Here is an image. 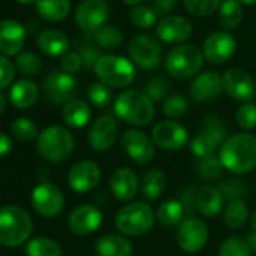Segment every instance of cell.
<instances>
[{
	"label": "cell",
	"instance_id": "7bdbcfd3",
	"mask_svg": "<svg viewBox=\"0 0 256 256\" xmlns=\"http://www.w3.org/2000/svg\"><path fill=\"white\" fill-rule=\"evenodd\" d=\"M16 70L20 71L24 76H36L42 70V62L41 59L30 52L20 53L16 59Z\"/></svg>",
	"mask_w": 256,
	"mask_h": 256
},
{
	"label": "cell",
	"instance_id": "2e32d148",
	"mask_svg": "<svg viewBox=\"0 0 256 256\" xmlns=\"http://www.w3.org/2000/svg\"><path fill=\"white\" fill-rule=\"evenodd\" d=\"M223 90L234 100L250 102L254 98L256 88L252 76L241 68H230L222 76Z\"/></svg>",
	"mask_w": 256,
	"mask_h": 256
},
{
	"label": "cell",
	"instance_id": "ba28073f",
	"mask_svg": "<svg viewBox=\"0 0 256 256\" xmlns=\"http://www.w3.org/2000/svg\"><path fill=\"white\" fill-rule=\"evenodd\" d=\"M30 202L40 216L52 218L62 212L65 206V196L58 186L44 181L32 190Z\"/></svg>",
	"mask_w": 256,
	"mask_h": 256
},
{
	"label": "cell",
	"instance_id": "11a10c76",
	"mask_svg": "<svg viewBox=\"0 0 256 256\" xmlns=\"http://www.w3.org/2000/svg\"><path fill=\"white\" fill-rule=\"evenodd\" d=\"M6 104H8V100H6V96L0 92V114H2L4 112H5V108H6Z\"/></svg>",
	"mask_w": 256,
	"mask_h": 256
},
{
	"label": "cell",
	"instance_id": "91938a15",
	"mask_svg": "<svg viewBox=\"0 0 256 256\" xmlns=\"http://www.w3.org/2000/svg\"><path fill=\"white\" fill-rule=\"evenodd\" d=\"M240 4H242V5H253V4H256V0H240Z\"/></svg>",
	"mask_w": 256,
	"mask_h": 256
},
{
	"label": "cell",
	"instance_id": "52a82bcc",
	"mask_svg": "<svg viewBox=\"0 0 256 256\" xmlns=\"http://www.w3.org/2000/svg\"><path fill=\"white\" fill-rule=\"evenodd\" d=\"M204 53L192 44H181L166 56V70L175 78H190L202 70Z\"/></svg>",
	"mask_w": 256,
	"mask_h": 256
},
{
	"label": "cell",
	"instance_id": "ee69618b",
	"mask_svg": "<svg viewBox=\"0 0 256 256\" xmlns=\"http://www.w3.org/2000/svg\"><path fill=\"white\" fill-rule=\"evenodd\" d=\"M128 16H130L132 24L140 29H148L157 22V14L152 11V8L144 5H136L134 8H132Z\"/></svg>",
	"mask_w": 256,
	"mask_h": 256
},
{
	"label": "cell",
	"instance_id": "b9f144b4",
	"mask_svg": "<svg viewBox=\"0 0 256 256\" xmlns=\"http://www.w3.org/2000/svg\"><path fill=\"white\" fill-rule=\"evenodd\" d=\"M188 112V100L184 95H170L163 102V114L172 120L182 118Z\"/></svg>",
	"mask_w": 256,
	"mask_h": 256
},
{
	"label": "cell",
	"instance_id": "680465c9",
	"mask_svg": "<svg viewBox=\"0 0 256 256\" xmlns=\"http://www.w3.org/2000/svg\"><path fill=\"white\" fill-rule=\"evenodd\" d=\"M18 4H23V5H30V4H36V0H17Z\"/></svg>",
	"mask_w": 256,
	"mask_h": 256
},
{
	"label": "cell",
	"instance_id": "f546056e",
	"mask_svg": "<svg viewBox=\"0 0 256 256\" xmlns=\"http://www.w3.org/2000/svg\"><path fill=\"white\" fill-rule=\"evenodd\" d=\"M166 186H168L166 174L162 169H151L144 175L140 182V190L146 199L156 200L164 193Z\"/></svg>",
	"mask_w": 256,
	"mask_h": 256
},
{
	"label": "cell",
	"instance_id": "7a4b0ae2",
	"mask_svg": "<svg viewBox=\"0 0 256 256\" xmlns=\"http://www.w3.org/2000/svg\"><path fill=\"white\" fill-rule=\"evenodd\" d=\"M113 108L119 119L134 126L150 125L156 116L154 101L144 90L138 89H126L119 94Z\"/></svg>",
	"mask_w": 256,
	"mask_h": 256
},
{
	"label": "cell",
	"instance_id": "5b68a950",
	"mask_svg": "<svg viewBox=\"0 0 256 256\" xmlns=\"http://www.w3.org/2000/svg\"><path fill=\"white\" fill-rule=\"evenodd\" d=\"M36 148L40 156L47 162L62 163L68 160L74 151V136L65 126L52 125L40 133Z\"/></svg>",
	"mask_w": 256,
	"mask_h": 256
},
{
	"label": "cell",
	"instance_id": "5bb4252c",
	"mask_svg": "<svg viewBox=\"0 0 256 256\" xmlns=\"http://www.w3.org/2000/svg\"><path fill=\"white\" fill-rule=\"evenodd\" d=\"M108 16L110 8L106 0H83L76 10V23L82 30L94 34L104 26Z\"/></svg>",
	"mask_w": 256,
	"mask_h": 256
},
{
	"label": "cell",
	"instance_id": "7dc6e473",
	"mask_svg": "<svg viewBox=\"0 0 256 256\" xmlns=\"http://www.w3.org/2000/svg\"><path fill=\"white\" fill-rule=\"evenodd\" d=\"M236 124L244 130H253L256 128V104L253 102H242L235 113Z\"/></svg>",
	"mask_w": 256,
	"mask_h": 256
},
{
	"label": "cell",
	"instance_id": "d4e9b609",
	"mask_svg": "<svg viewBox=\"0 0 256 256\" xmlns=\"http://www.w3.org/2000/svg\"><path fill=\"white\" fill-rule=\"evenodd\" d=\"M223 196L214 186H202L196 190V210L204 217H216L223 208Z\"/></svg>",
	"mask_w": 256,
	"mask_h": 256
},
{
	"label": "cell",
	"instance_id": "681fc988",
	"mask_svg": "<svg viewBox=\"0 0 256 256\" xmlns=\"http://www.w3.org/2000/svg\"><path fill=\"white\" fill-rule=\"evenodd\" d=\"M82 65H83V60H82V56L78 53H66L60 60L62 71L68 72V74L77 72L82 68Z\"/></svg>",
	"mask_w": 256,
	"mask_h": 256
},
{
	"label": "cell",
	"instance_id": "484cf974",
	"mask_svg": "<svg viewBox=\"0 0 256 256\" xmlns=\"http://www.w3.org/2000/svg\"><path fill=\"white\" fill-rule=\"evenodd\" d=\"M38 47L47 56H52V58L65 56L70 48V41L65 34L56 29H47L40 34Z\"/></svg>",
	"mask_w": 256,
	"mask_h": 256
},
{
	"label": "cell",
	"instance_id": "603a6c76",
	"mask_svg": "<svg viewBox=\"0 0 256 256\" xmlns=\"http://www.w3.org/2000/svg\"><path fill=\"white\" fill-rule=\"evenodd\" d=\"M192 23L181 16H168L157 26V35L162 41L169 44H180L192 36Z\"/></svg>",
	"mask_w": 256,
	"mask_h": 256
},
{
	"label": "cell",
	"instance_id": "3957f363",
	"mask_svg": "<svg viewBox=\"0 0 256 256\" xmlns=\"http://www.w3.org/2000/svg\"><path fill=\"white\" fill-rule=\"evenodd\" d=\"M32 230L34 220L26 210L17 205L0 208V246L17 247L29 240Z\"/></svg>",
	"mask_w": 256,
	"mask_h": 256
},
{
	"label": "cell",
	"instance_id": "9a60e30c",
	"mask_svg": "<svg viewBox=\"0 0 256 256\" xmlns=\"http://www.w3.org/2000/svg\"><path fill=\"white\" fill-rule=\"evenodd\" d=\"M77 82L72 74L64 71H52L44 82V94L53 104H68L74 100Z\"/></svg>",
	"mask_w": 256,
	"mask_h": 256
},
{
	"label": "cell",
	"instance_id": "4316f807",
	"mask_svg": "<svg viewBox=\"0 0 256 256\" xmlns=\"http://www.w3.org/2000/svg\"><path fill=\"white\" fill-rule=\"evenodd\" d=\"M38 100V86L28 78H22L11 86L10 101L17 108H29Z\"/></svg>",
	"mask_w": 256,
	"mask_h": 256
},
{
	"label": "cell",
	"instance_id": "816d5d0a",
	"mask_svg": "<svg viewBox=\"0 0 256 256\" xmlns=\"http://www.w3.org/2000/svg\"><path fill=\"white\" fill-rule=\"evenodd\" d=\"M176 6V0H154L152 2V11L157 16H166L170 11H174Z\"/></svg>",
	"mask_w": 256,
	"mask_h": 256
},
{
	"label": "cell",
	"instance_id": "8fae6325",
	"mask_svg": "<svg viewBox=\"0 0 256 256\" xmlns=\"http://www.w3.org/2000/svg\"><path fill=\"white\" fill-rule=\"evenodd\" d=\"M151 138L156 146L164 151H178L188 144L187 128L182 124L172 119L157 122L152 126Z\"/></svg>",
	"mask_w": 256,
	"mask_h": 256
},
{
	"label": "cell",
	"instance_id": "db71d44e",
	"mask_svg": "<svg viewBox=\"0 0 256 256\" xmlns=\"http://www.w3.org/2000/svg\"><path fill=\"white\" fill-rule=\"evenodd\" d=\"M246 241H247V244H248L250 250L256 253V232H254V230H252V232H248V234H247Z\"/></svg>",
	"mask_w": 256,
	"mask_h": 256
},
{
	"label": "cell",
	"instance_id": "6da1fadb",
	"mask_svg": "<svg viewBox=\"0 0 256 256\" xmlns=\"http://www.w3.org/2000/svg\"><path fill=\"white\" fill-rule=\"evenodd\" d=\"M218 158L226 170L234 175H246L256 169V136L236 133L226 139L218 150Z\"/></svg>",
	"mask_w": 256,
	"mask_h": 256
},
{
	"label": "cell",
	"instance_id": "60d3db41",
	"mask_svg": "<svg viewBox=\"0 0 256 256\" xmlns=\"http://www.w3.org/2000/svg\"><path fill=\"white\" fill-rule=\"evenodd\" d=\"M11 132L12 134L18 139V140H23V142H29V140H34V139H38V128L35 125V122L29 118H17L12 125H11Z\"/></svg>",
	"mask_w": 256,
	"mask_h": 256
},
{
	"label": "cell",
	"instance_id": "d6a6232c",
	"mask_svg": "<svg viewBox=\"0 0 256 256\" xmlns=\"http://www.w3.org/2000/svg\"><path fill=\"white\" fill-rule=\"evenodd\" d=\"M242 22V10L240 0H223L218 8V23L226 30L236 29Z\"/></svg>",
	"mask_w": 256,
	"mask_h": 256
},
{
	"label": "cell",
	"instance_id": "4dcf8cb0",
	"mask_svg": "<svg viewBox=\"0 0 256 256\" xmlns=\"http://www.w3.org/2000/svg\"><path fill=\"white\" fill-rule=\"evenodd\" d=\"M184 216L186 210L180 199H166L158 205L156 211V220H158V223H162L163 226L181 224Z\"/></svg>",
	"mask_w": 256,
	"mask_h": 256
},
{
	"label": "cell",
	"instance_id": "44dd1931",
	"mask_svg": "<svg viewBox=\"0 0 256 256\" xmlns=\"http://www.w3.org/2000/svg\"><path fill=\"white\" fill-rule=\"evenodd\" d=\"M223 90L222 76L214 71H206L194 77L190 86V96L196 102H212Z\"/></svg>",
	"mask_w": 256,
	"mask_h": 256
},
{
	"label": "cell",
	"instance_id": "d590c367",
	"mask_svg": "<svg viewBox=\"0 0 256 256\" xmlns=\"http://www.w3.org/2000/svg\"><path fill=\"white\" fill-rule=\"evenodd\" d=\"M223 164L217 156H210L198 162V175L206 182H216L223 176Z\"/></svg>",
	"mask_w": 256,
	"mask_h": 256
},
{
	"label": "cell",
	"instance_id": "1f68e13d",
	"mask_svg": "<svg viewBox=\"0 0 256 256\" xmlns=\"http://www.w3.org/2000/svg\"><path fill=\"white\" fill-rule=\"evenodd\" d=\"M222 148V142L214 138L211 133L200 128V132L190 140V151L194 157L205 158L210 156H216V151Z\"/></svg>",
	"mask_w": 256,
	"mask_h": 256
},
{
	"label": "cell",
	"instance_id": "d6986e66",
	"mask_svg": "<svg viewBox=\"0 0 256 256\" xmlns=\"http://www.w3.org/2000/svg\"><path fill=\"white\" fill-rule=\"evenodd\" d=\"M236 50V41L229 32H212L204 42V58L211 64L228 62Z\"/></svg>",
	"mask_w": 256,
	"mask_h": 256
},
{
	"label": "cell",
	"instance_id": "83f0119b",
	"mask_svg": "<svg viewBox=\"0 0 256 256\" xmlns=\"http://www.w3.org/2000/svg\"><path fill=\"white\" fill-rule=\"evenodd\" d=\"M92 116V110L86 101L82 100H72L68 104H65L62 110L64 122L71 128H83L89 124Z\"/></svg>",
	"mask_w": 256,
	"mask_h": 256
},
{
	"label": "cell",
	"instance_id": "c3c4849f",
	"mask_svg": "<svg viewBox=\"0 0 256 256\" xmlns=\"http://www.w3.org/2000/svg\"><path fill=\"white\" fill-rule=\"evenodd\" d=\"M16 77V65L4 54H0V89L8 88Z\"/></svg>",
	"mask_w": 256,
	"mask_h": 256
},
{
	"label": "cell",
	"instance_id": "7c38bea8",
	"mask_svg": "<svg viewBox=\"0 0 256 256\" xmlns=\"http://www.w3.org/2000/svg\"><path fill=\"white\" fill-rule=\"evenodd\" d=\"M128 54L139 68L154 70L162 60V46L150 35H136L128 44Z\"/></svg>",
	"mask_w": 256,
	"mask_h": 256
},
{
	"label": "cell",
	"instance_id": "9f6ffc18",
	"mask_svg": "<svg viewBox=\"0 0 256 256\" xmlns=\"http://www.w3.org/2000/svg\"><path fill=\"white\" fill-rule=\"evenodd\" d=\"M248 222H250V228H252V230H254V232H256V210L250 214Z\"/></svg>",
	"mask_w": 256,
	"mask_h": 256
},
{
	"label": "cell",
	"instance_id": "f35d334b",
	"mask_svg": "<svg viewBox=\"0 0 256 256\" xmlns=\"http://www.w3.org/2000/svg\"><path fill=\"white\" fill-rule=\"evenodd\" d=\"M252 250L246 241V238L232 235L228 236L218 247L217 256H250Z\"/></svg>",
	"mask_w": 256,
	"mask_h": 256
},
{
	"label": "cell",
	"instance_id": "ab89813d",
	"mask_svg": "<svg viewBox=\"0 0 256 256\" xmlns=\"http://www.w3.org/2000/svg\"><path fill=\"white\" fill-rule=\"evenodd\" d=\"M88 100L92 106L98 107V108H106L107 106H110V102L113 101V94H112V88H108L107 84L101 83V82H95L88 88Z\"/></svg>",
	"mask_w": 256,
	"mask_h": 256
},
{
	"label": "cell",
	"instance_id": "e575fe53",
	"mask_svg": "<svg viewBox=\"0 0 256 256\" xmlns=\"http://www.w3.org/2000/svg\"><path fill=\"white\" fill-rule=\"evenodd\" d=\"M62 246L52 238L38 236L28 242L26 256H62Z\"/></svg>",
	"mask_w": 256,
	"mask_h": 256
},
{
	"label": "cell",
	"instance_id": "e0dca14e",
	"mask_svg": "<svg viewBox=\"0 0 256 256\" xmlns=\"http://www.w3.org/2000/svg\"><path fill=\"white\" fill-rule=\"evenodd\" d=\"M68 186L77 193L92 192L101 181V168L90 160H82L72 164L66 176Z\"/></svg>",
	"mask_w": 256,
	"mask_h": 256
},
{
	"label": "cell",
	"instance_id": "277c9868",
	"mask_svg": "<svg viewBox=\"0 0 256 256\" xmlns=\"http://www.w3.org/2000/svg\"><path fill=\"white\" fill-rule=\"evenodd\" d=\"M156 223V211L142 200L122 206L114 217V226L124 236H140L148 234Z\"/></svg>",
	"mask_w": 256,
	"mask_h": 256
},
{
	"label": "cell",
	"instance_id": "bcb514c9",
	"mask_svg": "<svg viewBox=\"0 0 256 256\" xmlns=\"http://www.w3.org/2000/svg\"><path fill=\"white\" fill-rule=\"evenodd\" d=\"M220 5V0H184L186 10L194 17L211 16Z\"/></svg>",
	"mask_w": 256,
	"mask_h": 256
},
{
	"label": "cell",
	"instance_id": "74e56055",
	"mask_svg": "<svg viewBox=\"0 0 256 256\" xmlns=\"http://www.w3.org/2000/svg\"><path fill=\"white\" fill-rule=\"evenodd\" d=\"M124 35L114 26H102L94 32V41L101 48H118L122 44Z\"/></svg>",
	"mask_w": 256,
	"mask_h": 256
},
{
	"label": "cell",
	"instance_id": "30bf717a",
	"mask_svg": "<svg viewBox=\"0 0 256 256\" xmlns=\"http://www.w3.org/2000/svg\"><path fill=\"white\" fill-rule=\"evenodd\" d=\"M210 238L208 224L198 217H187L181 222L176 230V242L186 253H196L202 250Z\"/></svg>",
	"mask_w": 256,
	"mask_h": 256
},
{
	"label": "cell",
	"instance_id": "836d02e7",
	"mask_svg": "<svg viewBox=\"0 0 256 256\" xmlns=\"http://www.w3.org/2000/svg\"><path fill=\"white\" fill-rule=\"evenodd\" d=\"M248 208L247 204L244 200H234L229 202L228 206L224 208L223 212V222L229 229H240L246 224V222L248 220Z\"/></svg>",
	"mask_w": 256,
	"mask_h": 256
},
{
	"label": "cell",
	"instance_id": "f907efd6",
	"mask_svg": "<svg viewBox=\"0 0 256 256\" xmlns=\"http://www.w3.org/2000/svg\"><path fill=\"white\" fill-rule=\"evenodd\" d=\"M78 54L82 56L83 65H84L86 68H95L98 59L102 56V54H100V52H98L94 46H84V47L80 50Z\"/></svg>",
	"mask_w": 256,
	"mask_h": 256
},
{
	"label": "cell",
	"instance_id": "9c48e42d",
	"mask_svg": "<svg viewBox=\"0 0 256 256\" xmlns=\"http://www.w3.org/2000/svg\"><path fill=\"white\" fill-rule=\"evenodd\" d=\"M120 145L125 154L140 166L151 163L156 157V144L152 138H150L142 130H138V128L125 130L120 139Z\"/></svg>",
	"mask_w": 256,
	"mask_h": 256
},
{
	"label": "cell",
	"instance_id": "ac0fdd59",
	"mask_svg": "<svg viewBox=\"0 0 256 256\" xmlns=\"http://www.w3.org/2000/svg\"><path fill=\"white\" fill-rule=\"evenodd\" d=\"M102 223V212L98 206L92 204H84L77 206L68 216V229L74 235H90Z\"/></svg>",
	"mask_w": 256,
	"mask_h": 256
},
{
	"label": "cell",
	"instance_id": "f5cc1de1",
	"mask_svg": "<svg viewBox=\"0 0 256 256\" xmlns=\"http://www.w3.org/2000/svg\"><path fill=\"white\" fill-rule=\"evenodd\" d=\"M12 150V140L8 134L0 132V158L6 157Z\"/></svg>",
	"mask_w": 256,
	"mask_h": 256
},
{
	"label": "cell",
	"instance_id": "6f0895ef",
	"mask_svg": "<svg viewBox=\"0 0 256 256\" xmlns=\"http://www.w3.org/2000/svg\"><path fill=\"white\" fill-rule=\"evenodd\" d=\"M124 4H126V5H133V6H136V5H139L140 2H144V0H122Z\"/></svg>",
	"mask_w": 256,
	"mask_h": 256
},
{
	"label": "cell",
	"instance_id": "7402d4cb",
	"mask_svg": "<svg viewBox=\"0 0 256 256\" xmlns=\"http://www.w3.org/2000/svg\"><path fill=\"white\" fill-rule=\"evenodd\" d=\"M26 41V29L16 20L0 22V54L17 56L20 54Z\"/></svg>",
	"mask_w": 256,
	"mask_h": 256
},
{
	"label": "cell",
	"instance_id": "f1b7e54d",
	"mask_svg": "<svg viewBox=\"0 0 256 256\" xmlns=\"http://www.w3.org/2000/svg\"><path fill=\"white\" fill-rule=\"evenodd\" d=\"M71 11L70 0H36V12L41 18L56 23L68 17Z\"/></svg>",
	"mask_w": 256,
	"mask_h": 256
},
{
	"label": "cell",
	"instance_id": "ffe728a7",
	"mask_svg": "<svg viewBox=\"0 0 256 256\" xmlns=\"http://www.w3.org/2000/svg\"><path fill=\"white\" fill-rule=\"evenodd\" d=\"M108 186L112 194L118 200L130 204L139 192L140 181L132 168H118L110 175Z\"/></svg>",
	"mask_w": 256,
	"mask_h": 256
},
{
	"label": "cell",
	"instance_id": "8d00e7d4",
	"mask_svg": "<svg viewBox=\"0 0 256 256\" xmlns=\"http://www.w3.org/2000/svg\"><path fill=\"white\" fill-rule=\"evenodd\" d=\"M223 196L224 200L228 202H234V200H242V198L246 196L247 193V186L246 182L238 178V176H234V178H228V180H223L218 187H217Z\"/></svg>",
	"mask_w": 256,
	"mask_h": 256
},
{
	"label": "cell",
	"instance_id": "cb8c5ba5",
	"mask_svg": "<svg viewBox=\"0 0 256 256\" xmlns=\"http://www.w3.org/2000/svg\"><path fill=\"white\" fill-rule=\"evenodd\" d=\"M96 256H133V244L122 234H107L95 242Z\"/></svg>",
	"mask_w": 256,
	"mask_h": 256
},
{
	"label": "cell",
	"instance_id": "f6af8a7d",
	"mask_svg": "<svg viewBox=\"0 0 256 256\" xmlns=\"http://www.w3.org/2000/svg\"><path fill=\"white\" fill-rule=\"evenodd\" d=\"M154 102L157 101H162L164 98L169 96V92H170V83L166 77H154L152 80H150L145 86V90H144Z\"/></svg>",
	"mask_w": 256,
	"mask_h": 256
},
{
	"label": "cell",
	"instance_id": "4fadbf2b",
	"mask_svg": "<svg viewBox=\"0 0 256 256\" xmlns=\"http://www.w3.org/2000/svg\"><path fill=\"white\" fill-rule=\"evenodd\" d=\"M119 134V125L113 114H101L96 118L88 132V142L89 146L96 152L108 151Z\"/></svg>",
	"mask_w": 256,
	"mask_h": 256
},
{
	"label": "cell",
	"instance_id": "8992f818",
	"mask_svg": "<svg viewBox=\"0 0 256 256\" xmlns=\"http://www.w3.org/2000/svg\"><path fill=\"white\" fill-rule=\"evenodd\" d=\"M98 80L108 88H125L136 77V68L132 60L118 54H102L95 68Z\"/></svg>",
	"mask_w": 256,
	"mask_h": 256
}]
</instances>
